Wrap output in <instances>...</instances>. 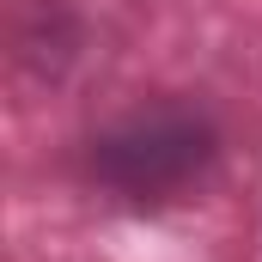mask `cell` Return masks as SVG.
<instances>
[{
	"mask_svg": "<svg viewBox=\"0 0 262 262\" xmlns=\"http://www.w3.org/2000/svg\"><path fill=\"white\" fill-rule=\"evenodd\" d=\"M213 159V134L207 122L183 116V110H159V116H134L128 128H116L110 140H98L92 165L104 183L128 189V195H171Z\"/></svg>",
	"mask_w": 262,
	"mask_h": 262,
	"instance_id": "obj_1",
	"label": "cell"
}]
</instances>
